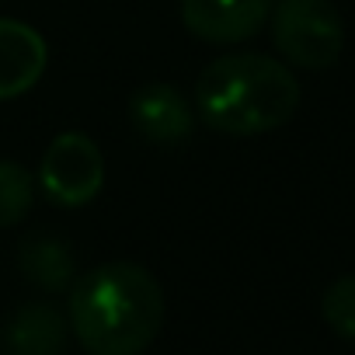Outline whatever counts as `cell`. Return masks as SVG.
I'll use <instances>...</instances> for the list:
<instances>
[{"label":"cell","instance_id":"7a4b0ae2","mask_svg":"<svg viewBox=\"0 0 355 355\" xmlns=\"http://www.w3.org/2000/svg\"><path fill=\"white\" fill-rule=\"evenodd\" d=\"M300 108V80L265 53L216 56L196 80V112L223 136H261Z\"/></svg>","mask_w":355,"mask_h":355},{"label":"cell","instance_id":"8fae6325","mask_svg":"<svg viewBox=\"0 0 355 355\" xmlns=\"http://www.w3.org/2000/svg\"><path fill=\"white\" fill-rule=\"evenodd\" d=\"M320 313L338 338L355 345V275H341L327 286L320 300Z\"/></svg>","mask_w":355,"mask_h":355},{"label":"cell","instance_id":"ba28073f","mask_svg":"<svg viewBox=\"0 0 355 355\" xmlns=\"http://www.w3.org/2000/svg\"><path fill=\"white\" fill-rule=\"evenodd\" d=\"M67 345V320L49 303H25L4 324L8 355H60Z\"/></svg>","mask_w":355,"mask_h":355},{"label":"cell","instance_id":"8992f818","mask_svg":"<svg viewBox=\"0 0 355 355\" xmlns=\"http://www.w3.org/2000/svg\"><path fill=\"white\" fill-rule=\"evenodd\" d=\"M129 119L136 125V132L150 143H182L192 136V125H196V112H192V101L164 84V80H153L146 87H139L129 101Z\"/></svg>","mask_w":355,"mask_h":355},{"label":"cell","instance_id":"30bf717a","mask_svg":"<svg viewBox=\"0 0 355 355\" xmlns=\"http://www.w3.org/2000/svg\"><path fill=\"white\" fill-rule=\"evenodd\" d=\"M32 202H35L32 174L15 160H0V227L21 223L28 216Z\"/></svg>","mask_w":355,"mask_h":355},{"label":"cell","instance_id":"5b68a950","mask_svg":"<svg viewBox=\"0 0 355 355\" xmlns=\"http://www.w3.org/2000/svg\"><path fill=\"white\" fill-rule=\"evenodd\" d=\"M272 15V0H182L185 28L213 46H237L254 39Z\"/></svg>","mask_w":355,"mask_h":355},{"label":"cell","instance_id":"6da1fadb","mask_svg":"<svg viewBox=\"0 0 355 355\" xmlns=\"http://www.w3.org/2000/svg\"><path fill=\"white\" fill-rule=\"evenodd\" d=\"M164 289L132 261L84 272L70 289V331L87 355H139L164 327Z\"/></svg>","mask_w":355,"mask_h":355},{"label":"cell","instance_id":"9c48e42d","mask_svg":"<svg viewBox=\"0 0 355 355\" xmlns=\"http://www.w3.org/2000/svg\"><path fill=\"white\" fill-rule=\"evenodd\" d=\"M18 261H21V272L35 286L53 289V293L67 289L70 279H73V254H70V248L60 237H49V234H39V237L25 241Z\"/></svg>","mask_w":355,"mask_h":355},{"label":"cell","instance_id":"277c9868","mask_svg":"<svg viewBox=\"0 0 355 355\" xmlns=\"http://www.w3.org/2000/svg\"><path fill=\"white\" fill-rule=\"evenodd\" d=\"M39 185L49 202L80 209L105 189V157L84 132H60L39 164Z\"/></svg>","mask_w":355,"mask_h":355},{"label":"cell","instance_id":"52a82bcc","mask_svg":"<svg viewBox=\"0 0 355 355\" xmlns=\"http://www.w3.org/2000/svg\"><path fill=\"white\" fill-rule=\"evenodd\" d=\"M46 67H49L46 39L18 18H0V101L28 94L42 80Z\"/></svg>","mask_w":355,"mask_h":355},{"label":"cell","instance_id":"3957f363","mask_svg":"<svg viewBox=\"0 0 355 355\" xmlns=\"http://www.w3.org/2000/svg\"><path fill=\"white\" fill-rule=\"evenodd\" d=\"M272 42L300 70H327L345 49V21L331 0H279L272 8Z\"/></svg>","mask_w":355,"mask_h":355}]
</instances>
